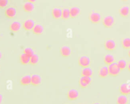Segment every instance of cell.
Listing matches in <instances>:
<instances>
[{"mask_svg": "<svg viewBox=\"0 0 130 104\" xmlns=\"http://www.w3.org/2000/svg\"><path fill=\"white\" fill-rule=\"evenodd\" d=\"M108 70H109V75L111 76H118L120 72L121 69L119 67L117 62H114L109 65H108Z\"/></svg>", "mask_w": 130, "mask_h": 104, "instance_id": "6da1fadb", "label": "cell"}, {"mask_svg": "<svg viewBox=\"0 0 130 104\" xmlns=\"http://www.w3.org/2000/svg\"><path fill=\"white\" fill-rule=\"evenodd\" d=\"M102 16L100 12L96 11H92L89 15V19L94 24L99 23L101 20Z\"/></svg>", "mask_w": 130, "mask_h": 104, "instance_id": "7a4b0ae2", "label": "cell"}, {"mask_svg": "<svg viewBox=\"0 0 130 104\" xmlns=\"http://www.w3.org/2000/svg\"><path fill=\"white\" fill-rule=\"evenodd\" d=\"M115 19L112 15H107L105 16L102 20L103 25L106 28H111L115 24Z\"/></svg>", "mask_w": 130, "mask_h": 104, "instance_id": "3957f363", "label": "cell"}, {"mask_svg": "<svg viewBox=\"0 0 130 104\" xmlns=\"http://www.w3.org/2000/svg\"><path fill=\"white\" fill-rule=\"evenodd\" d=\"M92 82V78L90 76H81L79 80V84L83 88L88 87Z\"/></svg>", "mask_w": 130, "mask_h": 104, "instance_id": "277c9868", "label": "cell"}, {"mask_svg": "<svg viewBox=\"0 0 130 104\" xmlns=\"http://www.w3.org/2000/svg\"><path fill=\"white\" fill-rule=\"evenodd\" d=\"M78 64L82 67L89 66L91 64V60L89 57L86 55L80 56L78 59Z\"/></svg>", "mask_w": 130, "mask_h": 104, "instance_id": "5b68a950", "label": "cell"}, {"mask_svg": "<svg viewBox=\"0 0 130 104\" xmlns=\"http://www.w3.org/2000/svg\"><path fill=\"white\" fill-rule=\"evenodd\" d=\"M104 47L107 50L112 51L114 50L116 47V41L112 38L107 39L105 41Z\"/></svg>", "mask_w": 130, "mask_h": 104, "instance_id": "8992f818", "label": "cell"}, {"mask_svg": "<svg viewBox=\"0 0 130 104\" xmlns=\"http://www.w3.org/2000/svg\"><path fill=\"white\" fill-rule=\"evenodd\" d=\"M121 94L128 95L130 94V83L123 82L121 83L119 87Z\"/></svg>", "mask_w": 130, "mask_h": 104, "instance_id": "52a82bcc", "label": "cell"}, {"mask_svg": "<svg viewBox=\"0 0 130 104\" xmlns=\"http://www.w3.org/2000/svg\"><path fill=\"white\" fill-rule=\"evenodd\" d=\"M35 25V22L32 19H28L24 21L23 23V28L27 31L32 30Z\"/></svg>", "mask_w": 130, "mask_h": 104, "instance_id": "ba28073f", "label": "cell"}, {"mask_svg": "<svg viewBox=\"0 0 130 104\" xmlns=\"http://www.w3.org/2000/svg\"><path fill=\"white\" fill-rule=\"evenodd\" d=\"M119 15L124 18L127 17L130 13V8L128 6L123 5L119 9Z\"/></svg>", "mask_w": 130, "mask_h": 104, "instance_id": "9c48e42d", "label": "cell"}, {"mask_svg": "<svg viewBox=\"0 0 130 104\" xmlns=\"http://www.w3.org/2000/svg\"><path fill=\"white\" fill-rule=\"evenodd\" d=\"M79 92L75 88L70 89L68 92V97L70 100H75L77 99L79 96Z\"/></svg>", "mask_w": 130, "mask_h": 104, "instance_id": "30bf717a", "label": "cell"}, {"mask_svg": "<svg viewBox=\"0 0 130 104\" xmlns=\"http://www.w3.org/2000/svg\"><path fill=\"white\" fill-rule=\"evenodd\" d=\"M31 84L34 86L40 85L42 82V77L38 74H34L31 75Z\"/></svg>", "mask_w": 130, "mask_h": 104, "instance_id": "8fae6325", "label": "cell"}, {"mask_svg": "<svg viewBox=\"0 0 130 104\" xmlns=\"http://www.w3.org/2000/svg\"><path fill=\"white\" fill-rule=\"evenodd\" d=\"M109 75L108 67L107 66H104L101 67L99 70L98 75L102 78H106Z\"/></svg>", "mask_w": 130, "mask_h": 104, "instance_id": "7c38bea8", "label": "cell"}, {"mask_svg": "<svg viewBox=\"0 0 130 104\" xmlns=\"http://www.w3.org/2000/svg\"><path fill=\"white\" fill-rule=\"evenodd\" d=\"M16 14L17 10L15 7H8L5 11L6 16L9 18H14L16 15Z\"/></svg>", "mask_w": 130, "mask_h": 104, "instance_id": "4fadbf2b", "label": "cell"}, {"mask_svg": "<svg viewBox=\"0 0 130 104\" xmlns=\"http://www.w3.org/2000/svg\"><path fill=\"white\" fill-rule=\"evenodd\" d=\"M60 53L62 56L68 57L70 56L72 53V49L69 46L63 45L60 49Z\"/></svg>", "mask_w": 130, "mask_h": 104, "instance_id": "5bb4252c", "label": "cell"}, {"mask_svg": "<svg viewBox=\"0 0 130 104\" xmlns=\"http://www.w3.org/2000/svg\"><path fill=\"white\" fill-rule=\"evenodd\" d=\"M70 12L71 17L74 18L80 15L81 13V9L77 6H74L70 8Z\"/></svg>", "mask_w": 130, "mask_h": 104, "instance_id": "9a60e30c", "label": "cell"}, {"mask_svg": "<svg viewBox=\"0 0 130 104\" xmlns=\"http://www.w3.org/2000/svg\"><path fill=\"white\" fill-rule=\"evenodd\" d=\"M22 27L21 23L19 21H15L13 22L10 25V29L13 32H17L19 31Z\"/></svg>", "mask_w": 130, "mask_h": 104, "instance_id": "2e32d148", "label": "cell"}, {"mask_svg": "<svg viewBox=\"0 0 130 104\" xmlns=\"http://www.w3.org/2000/svg\"><path fill=\"white\" fill-rule=\"evenodd\" d=\"M62 10L59 8H54L52 10V15L53 17L56 19H60L62 17Z\"/></svg>", "mask_w": 130, "mask_h": 104, "instance_id": "e0dca14e", "label": "cell"}, {"mask_svg": "<svg viewBox=\"0 0 130 104\" xmlns=\"http://www.w3.org/2000/svg\"><path fill=\"white\" fill-rule=\"evenodd\" d=\"M128 98L127 95L121 94L117 96L116 102L117 104H127Z\"/></svg>", "mask_w": 130, "mask_h": 104, "instance_id": "ac0fdd59", "label": "cell"}, {"mask_svg": "<svg viewBox=\"0 0 130 104\" xmlns=\"http://www.w3.org/2000/svg\"><path fill=\"white\" fill-rule=\"evenodd\" d=\"M35 7V6L34 3L29 1L25 2L23 6V10L26 12H31L34 10Z\"/></svg>", "mask_w": 130, "mask_h": 104, "instance_id": "d6986e66", "label": "cell"}, {"mask_svg": "<svg viewBox=\"0 0 130 104\" xmlns=\"http://www.w3.org/2000/svg\"><path fill=\"white\" fill-rule=\"evenodd\" d=\"M93 74V69L89 66L83 67L81 70L82 76L91 77Z\"/></svg>", "mask_w": 130, "mask_h": 104, "instance_id": "ffe728a7", "label": "cell"}, {"mask_svg": "<svg viewBox=\"0 0 130 104\" xmlns=\"http://www.w3.org/2000/svg\"><path fill=\"white\" fill-rule=\"evenodd\" d=\"M31 76L27 74L23 76L20 80V83L23 85H28L31 84Z\"/></svg>", "mask_w": 130, "mask_h": 104, "instance_id": "44dd1931", "label": "cell"}, {"mask_svg": "<svg viewBox=\"0 0 130 104\" xmlns=\"http://www.w3.org/2000/svg\"><path fill=\"white\" fill-rule=\"evenodd\" d=\"M32 30L34 34L39 35L43 33L44 30V28L42 25L40 24H37L35 25Z\"/></svg>", "mask_w": 130, "mask_h": 104, "instance_id": "7402d4cb", "label": "cell"}, {"mask_svg": "<svg viewBox=\"0 0 130 104\" xmlns=\"http://www.w3.org/2000/svg\"><path fill=\"white\" fill-rule=\"evenodd\" d=\"M115 56L112 54H107L104 57V61L105 64L109 65L115 62Z\"/></svg>", "mask_w": 130, "mask_h": 104, "instance_id": "603a6c76", "label": "cell"}, {"mask_svg": "<svg viewBox=\"0 0 130 104\" xmlns=\"http://www.w3.org/2000/svg\"><path fill=\"white\" fill-rule=\"evenodd\" d=\"M30 57L25 54L24 53L21 54L20 56V61L22 64L26 65L30 63Z\"/></svg>", "mask_w": 130, "mask_h": 104, "instance_id": "cb8c5ba5", "label": "cell"}, {"mask_svg": "<svg viewBox=\"0 0 130 104\" xmlns=\"http://www.w3.org/2000/svg\"><path fill=\"white\" fill-rule=\"evenodd\" d=\"M117 64H118L119 67L121 69V70H123L125 69L126 68V67H127V63L126 62V61L123 58L120 59L117 62Z\"/></svg>", "mask_w": 130, "mask_h": 104, "instance_id": "d4e9b609", "label": "cell"}, {"mask_svg": "<svg viewBox=\"0 0 130 104\" xmlns=\"http://www.w3.org/2000/svg\"><path fill=\"white\" fill-rule=\"evenodd\" d=\"M121 44L122 47L125 49L130 48V38H123L121 40Z\"/></svg>", "mask_w": 130, "mask_h": 104, "instance_id": "484cf974", "label": "cell"}, {"mask_svg": "<svg viewBox=\"0 0 130 104\" xmlns=\"http://www.w3.org/2000/svg\"><path fill=\"white\" fill-rule=\"evenodd\" d=\"M71 17L70 9L65 8L62 10V18L64 20H67Z\"/></svg>", "mask_w": 130, "mask_h": 104, "instance_id": "4316f807", "label": "cell"}, {"mask_svg": "<svg viewBox=\"0 0 130 104\" xmlns=\"http://www.w3.org/2000/svg\"><path fill=\"white\" fill-rule=\"evenodd\" d=\"M39 61V56L36 54H34L32 56L30 57V63L31 65H36L37 64Z\"/></svg>", "mask_w": 130, "mask_h": 104, "instance_id": "83f0119b", "label": "cell"}, {"mask_svg": "<svg viewBox=\"0 0 130 104\" xmlns=\"http://www.w3.org/2000/svg\"><path fill=\"white\" fill-rule=\"evenodd\" d=\"M23 53H24L25 54H26V55H27L28 56H29L30 57H31V56H32L35 54L34 49L31 47H25L24 49V52Z\"/></svg>", "mask_w": 130, "mask_h": 104, "instance_id": "f1b7e54d", "label": "cell"}, {"mask_svg": "<svg viewBox=\"0 0 130 104\" xmlns=\"http://www.w3.org/2000/svg\"><path fill=\"white\" fill-rule=\"evenodd\" d=\"M9 3V0H0V8L6 7Z\"/></svg>", "mask_w": 130, "mask_h": 104, "instance_id": "f546056e", "label": "cell"}, {"mask_svg": "<svg viewBox=\"0 0 130 104\" xmlns=\"http://www.w3.org/2000/svg\"><path fill=\"white\" fill-rule=\"evenodd\" d=\"M3 96L2 94L0 93V104L2 103V102L3 101Z\"/></svg>", "mask_w": 130, "mask_h": 104, "instance_id": "4dcf8cb0", "label": "cell"}, {"mask_svg": "<svg viewBox=\"0 0 130 104\" xmlns=\"http://www.w3.org/2000/svg\"><path fill=\"white\" fill-rule=\"evenodd\" d=\"M127 68L128 70L130 72V61L127 63Z\"/></svg>", "mask_w": 130, "mask_h": 104, "instance_id": "1f68e13d", "label": "cell"}, {"mask_svg": "<svg viewBox=\"0 0 130 104\" xmlns=\"http://www.w3.org/2000/svg\"><path fill=\"white\" fill-rule=\"evenodd\" d=\"M37 0H28V1L29 2H32V3H35L36 2Z\"/></svg>", "mask_w": 130, "mask_h": 104, "instance_id": "d6a6232c", "label": "cell"}, {"mask_svg": "<svg viewBox=\"0 0 130 104\" xmlns=\"http://www.w3.org/2000/svg\"><path fill=\"white\" fill-rule=\"evenodd\" d=\"M2 56H3L2 53V51L0 50V60L1 59V58H2Z\"/></svg>", "mask_w": 130, "mask_h": 104, "instance_id": "836d02e7", "label": "cell"}, {"mask_svg": "<svg viewBox=\"0 0 130 104\" xmlns=\"http://www.w3.org/2000/svg\"><path fill=\"white\" fill-rule=\"evenodd\" d=\"M128 55L130 57V48H129V50L128 51Z\"/></svg>", "mask_w": 130, "mask_h": 104, "instance_id": "e575fe53", "label": "cell"}, {"mask_svg": "<svg viewBox=\"0 0 130 104\" xmlns=\"http://www.w3.org/2000/svg\"><path fill=\"white\" fill-rule=\"evenodd\" d=\"M92 104H101V103L100 102H94Z\"/></svg>", "mask_w": 130, "mask_h": 104, "instance_id": "d590c367", "label": "cell"}, {"mask_svg": "<svg viewBox=\"0 0 130 104\" xmlns=\"http://www.w3.org/2000/svg\"><path fill=\"white\" fill-rule=\"evenodd\" d=\"M122 1H127V0H122Z\"/></svg>", "mask_w": 130, "mask_h": 104, "instance_id": "8d00e7d4", "label": "cell"}]
</instances>
